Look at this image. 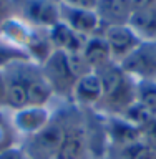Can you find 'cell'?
I'll use <instances>...</instances> for the list:
<instances>
[{"instance_id":"cell-15","label":"cell","mask_w":156,"mask_h":159,"mask_svg":"<svg viewBox=\"0 0 156 159\" xmlns=\"http://www.w3.org/2000/svg\"><path fill=\"white\" fill-rule=\"evenodd\" d=\"M5 80H7V96H5V108H10L13 111L28 106L27 103V91L25 83L20 75L18 63L10 65L7 70H3Z\"/></svg>"},{"instance_id":"cell-11","label":"cell","mask_w":156,"mask_h":159,"mask_svg":"<svg viewBox=\"0 0 156 159\" xmlns=\"http://www.w3.org/2000/svg\"><path fill=\"white\" fill-rule=\"evenodd\" d=\"M103 98L102 76L97 71H88L75 83L72 99L82 108H97Z\"/></svg>"},{"instance_id":"cell-6","label":"cell","mask_w":156,"mask_h":159,"mask_svg":"<svg viewBox=\"0 0 156 159\" xmlns=\"http://www.w3.org/2000/svg\"><path fill=\"white\" fill-rule=\"evenodd\" d=\"M118 65L135 81L156 80V43L141 42Z\"/></svg>"},{"instance_id":"cell-21","label":"cell","mask_w":156,"mask_h":159,"mask_svg":"<svg viewBox=\"0 0 156 159\" xmlns=\"http://www.w3.org/2000/svg\"><path fill=\"white\" fill-rule=\"evenodd\" d=\"M136 101L156 116V80L136 81Z\"/></svg>"},{"instance_id":"cell-28","label":"cell","mask_w":156,"mask_h":159,"mask_svg":"<svg viewBox=\"0 0 156 159\" xmlns=\"http://www.w3.org/2000/svg\"><path fill=\"white\" fill-rule=\"evenodd\" d=\"M53 2H57V3H62V2H63V0H53Z\"/></svg>"},{"instance_id":"cell-29","label":"cell","mask_w":156,"mask_h":159,"mask_svg":"<svg viewBox=\"0 0 156 159\" xmlns=\"http://www.w3.org/2000/svg\"><path fill=\"white\" fill-rule=\"evenodd\" d=\"M153 42H154V43H156V38H154V40H153Z\"/></svg>"},{"instance_id":"cell-2","label":"cell","mask_w":156,"mask_h":159,"mask_svg":"<svg viewBox=\"0 0 156 159\" xmlns=\"http://www.w3.org/2000/svg\"><path fill=\"white\" fill-rule=\"evenodd\" d=\"M103 83V98L97 106L106 116H120L136 101V81L121 70L118 63L100 71Z\"/></svg>"},{"instance_id":"cell-26","label":"cell","mask_w":156,"mask_h":159,"mask_svg":"<svg viewBox=\"0 0 156 159\" xmlns=\"http://www.w3.org/2000/svg\"><path fill=\"white\" fill-rule=\"evenodd\" d=\"M130 8H131V12H135V10H141L144 7H149V5L156 3V0H126Z\"/></svg>"},{"instance_id":"cell-5","label":"cell","mask_w":156,"mask_h":159,"mask_svg":"<svg viewBox=\"0 0 156 159\" xmlns=\"http://www.w3.org/2000/svg\"><path fill=\"white\" fill-rule=\"evenodd\" d=\"M13 12L38 30H48L60 22V3L53 0H13Z\"/></svg>"},{"instance_id":"cell-14","label":"cell","mask_w":156,"mask_h":159,"mask_svg":"<svg viewBox=\"0 0 156 159\" xmlns=\"http://www.w3.org/2000/svg\"><path fill=\"white\" fill-rule=\"evenodd\" d=\"M47 32H48V38L52 42L53 48L60 50V52H67V53H82L85 43L88 40V37L80 35L78 32L72 30L63 22H58L52 28H48Z\"/></svg>"},{"instance_id":"cell-12","label":"cell","mask_w":156,"mask_h":159,"mask_svg":"<svg viewBox=\"0 0 156 159\" xmlns=\"http://www.w3.org/2000/svg\"><path fill=\"white\" fill-rule=\"evenodd\" d=\"M105 136L110 148H123L143 139V131L130 124L121 116H106L105 121Z\"/></svg>"},{"instance_id":"cell-7","label":"cell","mask_w":156,"mask_h":159,"mask_svg":"<svg viewBox=\"0 0 156 159\" xmlns=\"http://www.w3.org/2000/svg\"><path fill=\"white\" fill-rule=\"evenodd\" d=\"M18 70L25 83L28 106H47L53 98V89L45 80L40 65L32 61H20Z\"/></svg>"},{"instance_id":"cell-16","label":"cell","mask_w":156,"mask_h":159,"mask_svg":"<svg viewBox=\"0 0 156 159\" xmlns=\"http://www.w3.org/2000/svg\"><path fill=\"white\" fill-rule=\"evenodd\" d=\"M97 13L102 20L103 28L113 25H128L131 8L126 0H100Z\"/></svg>"},{"instance_id":"cell-19","label":"cell","mask_w":156,"mask_h":159,"mask_svg":"<svg viewBox=\"0 0 156 159\" xmlns=\"http://www.w3.org/2000/svg\"><path fill=\"white\" fill-rule=\"evenodd\" d=\"M20 61H30L27 52L17 45L10 43L8 40L0 37V70H7L10 65L20 63Z\"/></svg>"},{"instance_id":"cell-18","label":"cell","mask_w":156,"mask_h":159,"mask_svg":"<svg viewBox=\"0 0 156 159\" xmlns=\"http://www.w3.org/2000/svg\"><path fill=\"white\" fill-rule=\"evenodd\" d=\"M108 156V159H156V152L141 139L123 148H110Z\"/></svg>"},{"instance_id":"cell-10","label":"cell","mask_w":156,"mask_h":159,"mask_svg":"<svg viewBox=\"0 0 156 159\" xmlns=\"http://www.w3.org/2000/svg\"><path fill=\"white\" fill-rule=\"evenodd\" d=\"M52 116L53 113L50 111L48 106H25L13 111L12 124L17 133L30 138L42 131L52 121Z\"/></svg>"},{"instance_id":"cell-3","label":"cell","mask_w":156,"mask_h":159,"mask_svg":"<svg viewBox=\"0 0 156 159\" xmlns=\"http://www.w3.org/2000/svg\"><path fill=\"white\" fill-rule=\"evenodd\" d=\"M90 129L77 113L65 111V134L55 159H90Z\"/></svg>"},{"instance_id":"cell-4","label":"cell","mask_w":156,"mask_h":159,"mask_svg":"<svg viewBox=\"0 0 156 159\" xmlns=\"http://www.w3.org/2000/svg\"><path fill=\"white\" fill-rule=\"evenodd\" d=\"M63 134L65 113H57L42 131L27 138V144L23 148L32 159H55L63 141Z\"/></svg>"},{"instance_id":"cell-9","label":"cell","mask_w":156,"mask_h":159,"mask_svg":"<svg viewBox=\"0 0 156 159\" xmlns=\"http://www.w3.org/2000/svg\"><path fill=\"white\" fill-rule=\"evenodd\" d=\"M102 35L106 40L115 63H120L121 60H125L143 42L133 32V28L130 25H113V27H106V28H103Z\"/></svg>"},{"instance_id":"cell-27","label":"cell","mask_w":156,"mask_h":159,"mask_svg":"<svg viewBox=\"0 0 156 159\" xmlns=\"http://www.w3.org/2000/svg\"><path fill=\"white\" fill-rule=\"evenodd\" d=\"M5 96H7V80L5 73L0 70V108H5Z\"/></svg>"},{"instance_id":"cell-22","label":"cell","mask_w":156,"mask_h":159,"mask_svg":"<svg viewBox=\"0 0 156 159\" xmlns=\"http://www.w3.org/2000/svg\"><path fill=\"white\" fill-rule=\"evenodd\" d=\"M15 138H17V131H15L12 119H7L0 113V152L15 144Z\"/></svg>"},{"instance_id":"cell-13","label":"cell","mask_w":156,"mask_h":159,"mask_svg":"<svg viewBox=\"0 0 156 159\" xmlns=\"http://www.w3.org/2000/svg\"><path fill=\"white\" fill-rule=\"evenodd\" d=\"M82 57L85 60V63L88 65V68L97 73L103 71L105 68L111 66L115 63L110 47L102 33L88 37L87 43H85V47L82 50Z\"/></svg>"},{"instance_id":"cell-8","label":"cell","mask_w":156,"mask_h":159,"mask_svg":"<svg viewBox=\"0 0 156 159\" xmlns=\"http://www.w3.org/2000/svg\"><path fill=\"white\" fill-rule=\"evenodd\" d=\"M60 22L68 25L72 30L83 37H93L103 32V25L95 10H83L60 3Z\"/></svg>"},{"instance_id":"cell-24","label":"cell","mask_w":156,"mask_h":159,"mask_svg":"<svg viewBox=\"0 0 156 159\" xmlns=\"http://www.w3.org/2000/svg\"><path fill=\"white\" fill-rule=\"evenodd\" d=\"M100 0H63L62 3L70 5V7H77V8H83V10H95L97 12Z\"/></svg>"},{"instance_id":"cell-1","label":"cell","mask_w":156,"mask_h":159,"mask_svg":"<svg viewBox=\"0 0 156 159\" xmlns=\"http://www.w3.org/2000/svg\"><path fill=\"white\" fill-rule=\"evenodd\" d=\"M40 68L45 80L52 86L53 94L63 98H72L77 80L92 71L85 63L82 53H67L60 50H55L47 58V61L40 65Z\"/></svg>"},{"instance_id":"cell-20","label":"cell","mask_w":156,"mask_h":159,"mask_svg":"<svg viewBox=\"0 0 156 159\" xmlns=\"http://www.w3.org/2000/svg\"><path fill=\"white\" fill-rule=\"evenodd\" d=\"M120 116H121L123 119H126L130 124H133V126H136L138 129H141V131L156 118L149 109H146L138 101H135L131 106H128Z\"/></svg>"},{"instance_id":"cell-17","label":"cell","mask_w":156,"mask_h":159,"mask_svg":"<svg viewBox=\"0 0 156 159\" xmlns=\"http://www.w3.org/2000/svg\"><path fill=\"white\" fill-rule=\"evenodd\" d=\"M128 25L143 42H153L156 38V3L131 12Z\"/></svg>"},{"instance_id":"cell-25","label":"cell","mask_w":156,"mask_h":159,"mask_svg":"<svg viewBox=\"0 0 156 159\" xmlns=\"http://www.w3.org/2000/svg\"><path fill=\"white\" fill-rule=\"evenodd\" d=\"M13 13V0H0V22L12 17Z\"/></svg>"},{"instance_id":"cell-23","label":"cell","mask_w":156,"mask_h":159,"mask_svg":"<svg viewBox=\"0 0 156 159\" xmlns=\"http://www.w3.org/2000/svg\"><path fill=\"white\" fill-rule=\"evenodd\" d=\"M0 159H32L28 156V152L25 151L23 146H18V144H13L7 149H3L0 152Z\"/></svg>"}]
</instances>
